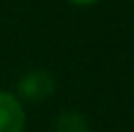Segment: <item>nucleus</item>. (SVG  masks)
Segmentation results:
<instances>
[{"label":"nucleus","instance_id":"obj_1","mask_svg":"<svg viewBox=\"0 0 134 132\" xmlns=\"http://www.w3.org/2000/svg\"><path fill=\"white\" fill-rule=\"evenodd\" d=\"M26 113L16 94L0 90V132H24Z\"/></svg>","mask_w":134,"mask_h":132},{"label":"nucleus","instance_id":"obj_2","mask_svg":"<svg viewBox=\"0 0 134 132\" xmlns=\"http://www.w3.org/2000/svg\"><path fill=\"white\" fill-rule=\"evenodd\" d=\"M19 92L28 102H45L54 92V78L47 71H28L19 80Z\"/></svg>","mask_w":134,"mask_h":132},{"label":"nucleus","instance_id":"obj_3","mask_svg":"<svg viewBox=\"0 0 134 132\" xmlns=\"http://www.w3.org/2000/svg\"><path fill=\"white\" fill-rule=\"evenodd\" d=\"M54 132H90V128L78 111H64L54 125Z\"/></svg>","mask_w":134,"mask_h":132},{"label":"nucleus","instance_id":"obj_4","mask_svg":"<svg viewBox=\"0 0 134 132\" xmlns=\"http://www.w3.org/2000/svg\"><path fill=\"white\" fill-rule=\"evenodd\" d=\"M71 2H75V5H92V2H97V0H71Z\"/></svg>","mask_w":134,"mask_h":132}]
</instances>
